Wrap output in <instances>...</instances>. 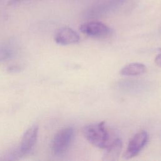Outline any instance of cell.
<instances>
[{
	"label": "cell",
	"instance_id": "cell-1",
	"mask_svg": "<svg viewBox=\"0 0 161 161\" xmlns=\"http://www.w3.org/2000/svg\"><path fill=\"white\" fill-rule=\"evenodd\" d=\"M82 133L91 144L99 148H106L113 140L104 121L84 126Z\"/></svg>",
	"mask_w": 161,
	"mask_h": 161
},
{
	"label": "cell",
	"instance_id": "cell-2",
	"mask_svg": "<svg viewBox=\"0 0 161 161\" xmlns=\"http://www.w3.org/2000/svg\"><path fill=\"white\" fill-rule=\"evenodd\" d=\"M74 133L72 127H65L55 134L52 143V150L55 155H62L67 151L72 140Z\"/></svg>",
	"mask_w": 161,
	"mask_h": 161
},
{
	"label": "cell",
	"instance_id": "cell-3",
	"mask_svg": "<svg viewBox=\"0 0 161 161\" xmlns=\"http://www.w3.org/2000/svg\"><path fill=\"white\" fill-rule=\"evenodd\" d=\"M79 30L88 36L93 38H105L111 33V29L103 22L91 21L82 23Z\"/></svg>",
	"mask_w": 161,
	"mask_h": 161
},
{
	"label": "cell",
	"instance_id": "cell-4",
	"mask_svg": "<svg viewBox=\"0 0 161 161\" xmlns=\"http://www.w3.org/2000/svg\"><path fill=\"white\" fill-rule=\"evenodd\" d=\"M148 140V135L146 131H140L136 133L130 140L123 157L130 159L137 155L147 145Z\"/></svg>",
	"mask_w": 161,
	"mask_h": 161
},
{
	"label": "cell",
	"instance_id": "cell-5",
	"mask_svg": "<svg viewBox=\"0 0 161 161\" xmlns=\"http://www.w3.org/2000/svg\"><path fill=\"white\" fill-rule=\"evenodd\" d=\"M38 133V127L35 125L30 126L25 131L18 148L21 155H25L31 150L37 140Z\"/></svg>",
	"mask_w": 161,
	"mask_h": 161
},
{
	"label": "cell",
	"instance_id": "cell-6",
	"mask_svg": "<svg viewBox=\"0 0 161 161\" xmlns=\"http://www.w3.org/2000/svg\"><path fill=\"white\" fill-rule=\"evenodd\" d=\"M54 40L59 45H67L77 43L80 41V36L75 30L65 26L59 28L56 31Z\"/></svg>",
	"mask_w": 161,
	"mask_h": 161
},
{
	"label": "cell",
	"instance_id": "cell-7",
	"mask_svg": "<svg viewBox=\"0 0 161 161\" xmlns=\"http://www.w3.org/2000/svg\"><path fill=\"white\" fill-rule=\"evenodd\" d=\"M122 148V142L119 138H115L109 145L105 148L106 152L104 155V160H115L119 157Z\"/></svg>",
	"mask_w": 161,
	"mask_h": 161
},
{
	"label": "cell",
	"instance_id": "cell-8",
	"mask_svg": "<svg viewBox=\"0 0 161 161\" xmlns=\"http://www.w3.org/2000/svg\"><path fill=\"white\" fill-rule=\"evenodd\" d=\"M146 66L141 63H131L126 65L120 70V74L125 76H137L147 72Z\"/></svg>",
	"mask_w": 161,
	"mask_h": 161
},
{
	"label": "cell",
	"instance_id": "cell-9",
	"mask_svg": "<svg viewBox=\"0 0 161 161\" xmlns=\"http://www.w3.org/2000/svg\"><path fill=\"white\" fill-rule=\"evenodd\" d=\"M15 52L14 45L11 42H4L0 45V62L11 58Z\"/></svg>",
	"mask_w": 161,
	"mask_h": 161
},
{
	"label": "cell",
	"instance_id": "cell-10",
	"mask_svg": "<svg viewBox=\"0 0 161 161\" xmlns=\"http://www.w3.org/2000/svg\"><path fill=\"white\" fill-rule=\"evenodd\" d=\"M155 62L158 66L161 67V53L156 56L155 58Z\"/></svg>",
	"mask_w": 161,
	"mask_h": 161
},
{
	"label": "cell",
	"instance_id": "cell-11",
	"mask_svg": "<svg viewBox=\"0 0 161 161\" xmlns=\"http://www.w3.org/2000/svg\"><path fill=\"white\" fill-rule=\"evenodd\" d=\"M10 72H19L20 70V68L18 66H15V65H13V66H11L8 69Z\"/></svg>",
	"mask_w": 161,
	"mask_h": 161
},
{
	"label": "cell",
	"instance_id": "cell-12",
	"mask_svg": "<svg viewBox=\"0 0 161 161\" xmlns=\"http://www.w3.org/2000/svg\"><path fill=\"white\" fill-rule=\"evenodd\" d=\"M22 1H24V0H9L8 1V5H13V4H16L19 2H21Z\"/></svg>",
	"mask_w": 161,
	"mask_h": 161
}]
</instances>
